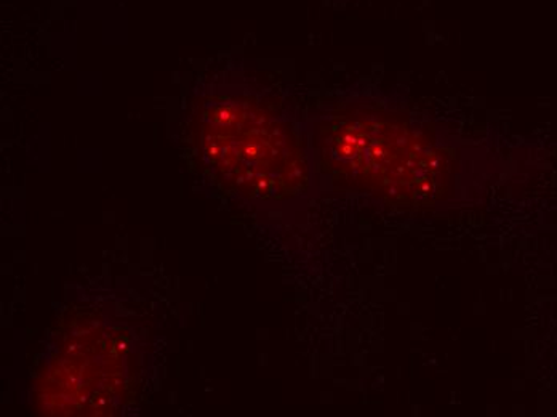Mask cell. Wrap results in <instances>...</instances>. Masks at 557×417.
<instances>
[{"mask_svg":"<svg viewBox=\"0 0 557 417\" xmlns=\"http://www.w3.org/2000/svg\"><path fill=\"white\" fill-rule=\"evenodd\" d=\"M193 144L224 188L251 199L292 198L307 188V147L294 122L246 91H216L197 105Z\"/></svg>","mask_w":557,"mask_h":417,"instance_id":"obj_1","label":"cell"},{"mask_svg":"<svg viewBox=\"0 0 557 417\" xmlns=\"http://www.w3.org/2000/svg\"><path fill=\"white\" fill-rule=\"evenodd\" d=\"M322 168L336 182L383 198H437L451 155L403 118L366 107L335 111L319 127Z\"/></svg>","mask_w":557,"mask_h":417,"instance_id":"obj_2","label":"cell"}]
</instances>
